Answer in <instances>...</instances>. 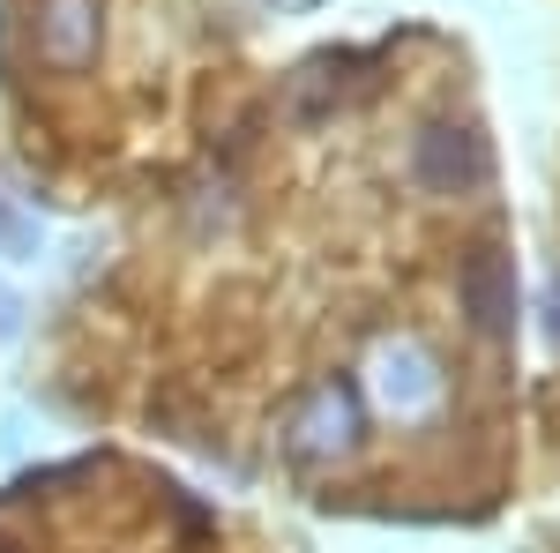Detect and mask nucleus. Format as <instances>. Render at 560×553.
Instances as JSON below:
<instances>
[{"instance_id": "obj_5", "label": "nucleus", "mask_w": 560, "mask_h": 553, "mask_svg": "<svg viewBox=\"0 0 560 553\" xmlns=\"http://www.w3.org/2000/svg\"><path fill=\"white\" fill-rule=\"evenodd\" d=\"M38 53L52 68H90L97 60V38H105V15L97 0H38Z\"/></svg>"}, {"instance_id": "obj_6", "label": "nucleus", "mask_w": 560, "mask_h": 553, "mask_svg": "<svg viewBox=\"0 0 560 553\" xmlns=\"http://www.w3.org/2000/svg\"><path fill=\"white\" fill-rule=\"evenodd\" d=\"M351 68H359L351 53H314L300 76H292V113H300V120H329V113L351 97V83H345Z\"/></svg>"}, {"instance_id": "obj_3", "label": "nucleus", "mask_w": 560, "mask_h": 553, "mask_svg": "<svg viewBox=\"0 0 560 553\" xmlns=\"http://www.w3.org/2000/svg\"><path fill=\"white\" fill-rule=\"evenodd\" d=\"M359 434H366V404H359V389L345 375H329V382H314L292 404V419H284V457L300 471H329L359 457Z\"/></svg>"}, {"instance_id": "obj_10", "label": "nucleus", "mask_w": 560, "mask_h": 553, "mask_svg": "<svg viewBox=\"0 0 560 553\" xmlns=\"http://www.w3.org/2000/svg\"><path fill=\"white\" fill-rule=\"evenodd\" d=\"M0 553H8V546H0Z\"/></svg>"}, {"instance_id": "obj_7", "label": "nucleus", "mask_w": 560, "mask_h": 553, "mask_svg": "<svg viewBox=\"0 0 560 553\" xmlns=\"http://www.w3.org/2000/svg\"><path fill=\"white\" fill-rule=\"evenodd\" d=\"M538 330H546V344L560 352V269L538 285Z\"/></svg>"}, {"instance_id": "obj_1", "label": "nucleus", "mask_w": 560, "mask_h": 553, "mask_svg": "<svg viewBox=\"0 0 560 553\" xmlns=\"http://www.w3.org/2000/svg\"><path fill=\"white\" fill-rule=\"evenodd\" d=\"M366 396H374V412L396 426H433L448 412V367L433 359L427 337H411V330H396L366 352Z\"/></svg>"}, {"instance_id": "obj_2", "label": "nucleus", "mask_w": 560, "mask_h": 553, "mask_svg": "<svg viewBox=\"0 0 560 553\" xmlns=\"http://www.w3.org/2000/svg\"><path fill=\"white\" fill-rule=\"evenodd\" d=\"M411 180L427 195H448V203L486 195L493 187V142H486V128L478 120H456V113L419 120V135H411Z\"/></svg>"}, {"instance_id": "obj_4", "label": "nucleus", "mask_w": 560, "mask_h": 553, "mask_svg": "<svg viewBox=\"0 0 560 553\" xmlns=\"http://www.w3.org/2000/svg\"><path fill=\"white\" fill-rule=\"evenodd\" d=\"M456 299L478 337H516V255L501 240H478L456 269Z\"/></svg>"}, {"instance_id": "obj_8", "label": "nucleus", "mask_w": 560, "mask_h": 553, "mask_svg": "<svg viewBox=\"0 0 560 553\" xmlns=\"http://www.w3.org/2000/svg\"><path fill=\"white\" fill-rule=\"evenodd\" d=\"M15 330H23V299H15L8 285H0V344L15 337Z\"/></svg>"}, {"instance_id": "obj_9", "label": "nucleus", "mask_w": 560, "mask_h": 553, "mask_svg": "<svg viewBox=\"0 0 560 553\" xmlns=\"http://www.w3.org/2000/svg\"><path fill=\"white\" fill-rule=\"evenodd\" d=\"M269 8H284V15H306V8H322V0H269Z\"/></svg>"}]
</instances>
